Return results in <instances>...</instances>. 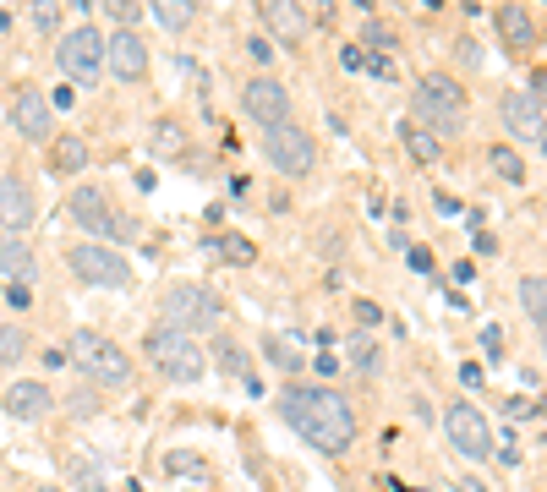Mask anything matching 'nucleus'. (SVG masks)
Here are the masks:
<instances>
[{
	"mask_svg": "<svg viewBox=\"0 0 547 492\" xmlns=\"http://www.w3.org/2000/svg\"><path fill=\"white\" fill-rule=\"evenodd\" d=\"M367 44H378V50H383V61H389V50H394L400 39H394V28H389V22H372V17H367Z\"/></svg>",
	"mask_w": 547,
	"mask_h": 492,
	"instance_id": "30",
	"label": "nucleus"
},
{
	"mask_svg": "<svg viewBox=\"0 0 547 492\" xmlns=\"http://www.w3.org/2000/svg\"><path fill=\"white\" fill-rule=\"evenodd\" d=\"M241 110H247L252 121H263L269 132H274V126H285V121H290V93H285V82L252 77L247 88H241Z\"/></svg>",
	"mask_w": 547,
	"mask_h": 492,
	"instance_id": "10",
	"label": "nucleus"
},
{
	"mask_svg": "<svg viewBox=\"0 0 547 492\" xmlns=\"http://www.w3.org/2000/svg\"><path fill=\"white\" fill-rule=\"evenodd\" d=\"M66 361H72L88 383H99V389L132 383V361H126L121 345H115L110 334H99V328H77V334L66 339Z\"/></svg>",
	"mask_w": 547,
	"mask_h": 492,
	"instance_id": "2",
	"label": "nucleus"
},
{
	"mask_svg": "<svg viewBox=\"0 0 547 492\" xmlns=\"http://www.w3.org/2000/svg\"><path fill=\"white\" fill-rule=\"evenodd\" d=\"M279 416L285 427H296L312 449L323 454H345L356 443V410L340 400L334 389H307V383H290L279 394Z\"/></svg>",
	"mask_w": 547,
	"mask_h": 492,
	"instance_id": "1",
	"label": "nucleus"
},
{
	"mask_svg": "<svg viewBox=\"0 0 547 492\" xmlns=\"http://www.w3.org/2000/svg\"><path fill=\"white\" fill-rule=\"evenodd\" d=\"M247 55H252V61H258V66H269L279 50H274V44H269V39H263V33H258V39H247Z\"/></svg>",
	"mask_w": 547,
	"mask_h": 492,
	"instance_id": "36",
	"label": "nucleus"
},
{
	"mask_svg": "<svg viewBox=\"0 0 547 492\" xmlns=\"http://www.w3.org/2000/svg\"><path fill=\"white\" fill-rule=\"evenodd\" d=\"M416 121H427L438 137H455L465 126V93L455 77L444 72H427L422 82H416Z\"/></svg>",
	"mask_w": 547,
	"mask_h": 492,
	"instance_id": "3",
	"label": "nucleus"
},
{
	"mask_svg": "<svg viewBox=\"0 0 547 492\" xmlns=\"http://www.w3.org/2000/svg\"><path fill=\"white\" fill-rule=\"evenodd\" d=\"M143 350L154 356V367L165 372L170 383H197L203 367H208L203 350H197V339H186V334H176V328H165V323L143 334Z\"/></svg>",
	"mask_w": 547,
	"mask_h": 492,
	"instance_id": "5",
	"label": "nucleus"
},
{
	"mask_svg": "<svg viewBox=\"0 0 547 492\" xmlns=\"http://www.w3.org/2000/svg\"><path fill=\"white\" fill-rule=\"evenodd\" d=\"M66 410H72V416H99V394H93V389L66 394Z\"/></svg>",
	"mask_w": 547,
	"mask_h": 492,
	"instance_id": "31",
	"label": "nucleus"
},
{
	"mask_svg": "<svg viewBox=\"0 0 547 492\" xmlns=\"http://www.w3.org/2000/svg\"><path fill=\"white\" fill-rule=\"evenodd\" d=\"M269 356L279 361V367H285V372H296L301 367V356H296V350H290V345H279V339H269Z\"/></svg>",
	"mask_w": 547,
	"mask_h": 492,
	"instance_id": "37",
	"label": "nucleus"
},
{
	"mask_svg": "<svg viewBox=\"0 0 547 492\" xmlns=\"http://www.w3.org/2000/svg\"><path fill=\"white\" fill-rule=\"evenodd\" d=\"M0 274H11L17 285H28V279H33V246L17 241V236L0 241Z\"/></svg>",
	"mask_w": 547,
	"mask_h": 492,
	"instance_id": "20",
	"label": "nucleus"
},
{
	"mask_svg": "<svg viewBox=\"0 0 547 492\" xmlns=\"http://www.w3.org/2000/svg\"><path fill=\"white\" fill-rule=\"evenodd\" d=\"M482 350H487L493 361H504V356H498V350H504V328H498V323H487V328H482Z\"/></svg>",
	"mask_w": 547,
	"mask_h": 492,
	"instance_id": "35",
	"label": "nucleus"
},
{
	"mask_svg": "<svg viewBox=\"0 0 547 492\" xmlns=\"http://www.w3.org/2000/svg\"><path fill=\"white\" fill-rule=\"evenodd\" d=\"M498 39L509 44V50H531L537 44V22H531L526 6H498Z\"/></svg>",
	"mask_w": 547,
	"mask_h": 492,
	"instance_id": "19",
	"label": "nucleus"
},
{
	"mask_svg": "<svg viewBox=\"0 0 547 492\" xmlns=\"http://www.w3.org/2000/svg\"><path fill=\"white\" fill-rule=\"evenodd\" d=\"M55 170H61V175H77V170H83V164H88V143H83V137H55Z\"/></svg>",
	"mask_w": 547,
	"mask_h": 492,
	"instance_id": "22",
	"label": "nucleus"
},
{
	"mask_svg": "<svg viewBox=\"0 0 547 492\" xmlns=\"http://www.w3.org/2000/svg\"><path fill=\"white\" fill-rule=\"evenodd\" d=\"M498 110H504L509 137H520V143H542V137H547V110H542L537 93H504Z\"/></svg>",
	"mask_w": 547,
	"mask_h": 492,
	"instance_id": "12",
	"label": "nucleus"
},
{
	"mask_svg": "<svg viewBox=\"0 0 547 492\" xmlns=\"http://www.w3.org/2000/svg\"><path fill=\"white\" fill-rule=\"evenodd\" d=\"M520 307L531 312V323L542 334V350H547V279H520Z\"/></svg>",
	"mask_w": 547,
	"mask_h": 492,
	"instance_id": "21",
	"label": "nucleus"
},
{
	"mask_svg": "<svg viewBox=\"0 0 547 492\" xmlns=\"http://www.w3.org/2000/svg\"><path fill=\"white\" fill-rule=\"evenodd\" d=\"M493 170L504 175L509 186H520V181H526V164H520V154H515V148H504V143L493 148Z\"/></svg>",
	"mask_w": 547,
	"mask_h": 492,
	"instance_id": "26",
	"label": "nucleus"
},
{
	"mask_svg": "<svg viewBox=\"0 0 547 492\" xmlns=\"http://www.w3.org/2000/svg\"><path fill=\"white\" fill-rule=\"evenodd\" d=\"M444 432H449V443L465 454V460H493V427H487V416L476 405H465L455 400L444 410Z\"/></svg>",
	"mask_w": 547,
	"mask_h": 492,
	"instance_id": "9",
	"label": "nucleus"
},
{
	"mask_svg": "<svg viewBox=\"0 0 547 492\" xmlns=\"http://www.w3.org/2000/svg\"><path fill=\"white\" fill-rule=\"evenodd\" d=\"M22 350H28V328H22V323H0V367L22 361Z\"/></svg>",
	"mask_w": 547,
	"mask_h": 492,
	"instance_id": "23",
	"label": "nucleus"
},
{
	"mask_svg": "<svg viewBox=\"0 0 547 492\" xmlns=\"http://www.w3.org/2000/svg\"><path fill=\"white\" fill-rule=\"evenodd\" d=\"M340 66H345V72H367V55H362V50H345Z\"/></svg>",
	"mask_w": 547,
	"mask_h": 492,
	"instance_id": "39",
	"label": "nucleus"
},
{
	"mask_svg": "<svg viewBox=\"0 0 547 492\" xmlns=\"http://www.w3.org/2000/svg\"><path fill=\"white\" fill-rule=\"evenodd\" d=\"M28 225H33V192H28V181L11 170V175H0V230L17 236V230H28Z\"/></svg>",
	"mask_w": 547,
	"mask_h": 492,
	"instance_id": "15",
	"label": "nucleus"
},
{
	"mask_svg": "<svg viewBox=\"0 0 547 492\" xmlns=\"http://www.w3.org/2000/svg\"><path fill=\"white\" fill-rule=\"evenodd\" d=\"M159 154H181V126L176 121H159Z\"/></svg>",
	"mask_w": 547,
	"mask_h": 492,
	"instance_id": "32",
	"label": "nucleus"
},
{
	"mask_svg": "<svg viewBox=\"0 0 547 492\" xmlns=\"http://www.w3.org/2000/svg\"><path fill=\"white\" fill-rule=\"evenodd\" d=\"M219 318H225V307H219L214 290H203V285H170L165 290V328H176V334L197 339L208 328H219Z\"/></svg>",
	"mask_w": 547,
	"mask_h": 492,
	"instance_id": "4",
	"label": "nucleus"
},
{
	"mask_svg": "<svg viewBox=\"0 0 547 492\" xmlns=\"http://www.w3.org/2000/svg\"><path fill=\"white\" fill-rule=\"evenodd\" d=\"M214 356H219V367H225V372H236V378H252V372H247V356H241V345H236V339H219V350H214Z\"/></svg>",
	"mask_w": 547,
	"mask_h": 492,
	"instance_id": "27",
	"label": "nucleus"
},
{
	"mask_svg": "<svg viewBox=\"0 0 547 492\" xmlns=\"http://www.w3.org/2000/svg\"><path fill=\"white\" fill-rule=\"evenodd\" d=\"M6 301H11L17 312H28V301H33V296H28V285H11V290H6Z\"/></svg>",
	"mask_w": 547,
	"mask_h": 492,
	"instance_id": "40",
	"label": "nucleus"
},
{
	"mask_svg": "<svg viewBox=\"0 0 547 492\" xmlns=\"http://www.w3.org/2000/svg\"><path fill=\"white\" fill-rule=\"evenodd\" d=\"M61 471H66V482H72L77 492H110L104 465L93 460V454H83V449H61Z\"/></svg>",
	"mask_w": 547,
	"mask_h": 492,
	"instance_id": "18",
	"label": "nucleus"
},
{
	"mask_svg": "<svg viewBox=\"0 0 547 492\" xmlns=\"http://www.w3.org/2000/svg\"><path fill=\"white\" fill-rule=\"evenodd\" d=\"M154 17L165 22V28H186V22H192V6H186V0H159Z\"/></svg>",
	"mask_w": 547,
	"mask_h": 492,
	"instance_id": "28",
	"label": "nucleus"
},
{
	"mask_svg": "<svg viewBox=\"0 0 547 492\" xmlns=\"http://www.w3.org/2000/svg\"><path fill=\"white\" fill-rule=\"evenodd\" d=\"M351 361H356L362 372H378V345H372L367 334H356V339H351Z\"/></svg>",
	"mask_w": 547,
	"mask_h": 492,
	"instance_id": "29",
	"label": "nucleus"
},
{
	"mask_svg": "<svg viewBox=\"0 0 547 492\" xmlns=\"http://www.w3.org/2000/svg\"><path fill=\"white\" fill-rule=\"evenodd\" d=\"M11 126H17L28 143H50L55 110H50V99H44V88H17V99H11Z\"/></svg>",
	"mask_w": 547,
	"mask_h": 492,
	"instance_id": "11",
	"label": "nucleus"
},
{
	"mask_svg": "<svg viewBox=\"0 0 547 492\" xmlns=\"http://www.w3.org/2000/svg\"><path fill=\"white\" fill-rule=\"evenodd\" d=\"M400 137H405V154H411L416 164H433L438 159V137L416 132V126H400Z\"/></svg>",
	"mask_w": 547,
	"mask_h": 492,
	"instance_id": "24",
	"label": "nucleus"
},
{
	"mask_svg": "<svg viewBox=\"0 0 547 492\" xmlns=\"http://www.w3.org/2000/svg\"><path fill=\"white\" fill-rule=\"evenodd\" d=\"M263 154H269V164L279 175H290V181H296V175H312V164H318V143H312L307 132H301V126H274L269 137H263Z\"/></svg>",
	"mask_w": 547,
	"mask_h": 492,
	"instance_id": "8",
	"label": "nucleus"
},
{
	"mask_svg": "<svg viewBox=\"0 0 547 492\" xmlns=\"http://www.w3.org/2000/svg\"><path fill=\"white\" fill-rule=\"evenodd\" d=\"M0 405H6V416H17V421H44L55 410V394L44 389V383L22 378V383H11V389L0 394Z\"/></svg>",
	"mask_w": 547,
	"mask_h": 492,
	"instance_id": "16",
	"label": "nucleus"
},
{
	"mask_svg": "<svg viewBox=\"0 0 547 492\" xmlns=\"http://www.w3.org/2000/svg\"><path fill=\"white\" fill-rule=\"evenodd\" d=\"M66 268H72L83 285H104V290H121L126 279H132V268H126V257L121 252H110V246H99V241H77V246H66Z\"/></svg>",
	"mask_w": 547,
	"mask_h": 492,
	"instance_id": "7",
	"label": "nucleus"
},
{
	"mask_svg": "<svg viewBox=\"0 0 547 492\" xmlns=\"http://www.w3.org/2000/svg\"><path fill=\"white\" fill-rule=\"evenodd\" d=\"M411 268L416 274H433V252H427V246H411Z\"/></svg>",
	"mask_w": 547,
	"mask_h": 492,
	"instance_id": "38",
	"label": "nucleus"
},
{
	"mask_svg": "<svg viewBox=\"0 0 547 492\" xmlns=\"http://www.w3.org/2000/svg\"><path fill=\"white\" fill-rule=\"evenodd\" d=\"M33 492H66V487H33Z\"/></svg>",
	"mask_w": 547,
	"mask_h": 492,
	"instance_id": "43",
	"label": "nucleus"
},
{
	"mask_svg": "<svg viewBox=\"0 0 547 492\" xmlns=\"http://www.w3.org/2000/svg\"><path fill=\"white\" fill-rule=\"evenodd\" d=\"M258 17H263V28H269V33H263V39H279V44H301V39H307V11H301V6H285V0H263V6H258Z\"/></svg>",
	"mask_w": 547,
	"mask_h": 492,
	"instance_id": "17",
	"label": "nucleus"
},
{
	"mask_svg": "<svg viewBox=\"0 0 547 492\" xmlns=\"http://www.w3.org/2000/svg\"><path fill=\"white\" fill-rule=\"evenodd\" d=\"M104 66H110L121 82H137L148 72V44L137 39V33H126V28L110 33V39H104Z\"/></svg>",
	"mask_w": 547,
	"mask_h": 492,
	"instance_id": "14",
	"label": "nucleus"
},
{
	"mask_svg": "<svg viewBox=\"0 0 547 492\" xmlns=\"http://www.w3.org/2000/svg\"><path fill=\"white\" fill-rule=\"evenodd\" d=\"M367 72H372V77H394V61H383V55H367Z\"/></svg>",
	"mask_w": 547,
	"mask_h": 492,
	"instance_id": "41",
	"label": "nucleus"
},
{
	"mask_svg": "<svg viewBox=\"0 0 547 492\" xmlns=\"http://www.w3.org/2000/svg\"><path fill=\"white\" fill-rule=\"evenodd\" d=\"M0 296H6V290H0Z\"/></svg>",
	"mask_w": 547,
	"mask_h": 492,
	"instance_id": "44",
	"label": "nucleus"
},
{
	"mask_svg": "<svg viewBox=\"0 0 547 492\" xmlns=\"http://www.w3.org/2000/svg\"><path fill=\"white\" fill-rule=\"evenodd\" d=\"M455 492H493V487H487V482H476V476H460Z\"/></svg>",
	"mask_w": 547,
	"mask_h": 492,
	"instance_id": "42",
	"label": "nucleus"
},
{
	"mask_svg": "<svg viewBox=\"0 0 547 492\" xmlns=\"http://www.w3.org/2000/svg\"><path fill=\"white\" fill-rule=\"evenodd\" d=\"M55 66L72 82H93L104 72V33L93 28V22H77V28L61 33V44H55Z\"/></svg>",
	"mask_w": 547,
	"mask_h": 492,
	"instance_id": "6",
	"label": "nucleus"
},
{
	"mask_svg": "<svg viewBox=\"0 0 547 492\" xmlns=\"http://www.w3.org/2000/svg\"><path fill=\"white\" fill-rule=\"evenodd\" d=\"M208 252H219L225 263H252V257H258V246L241 241V236H219V241H208Z\"/></svg>",
	"mask_w": 547,
	"mask_h": 492,
	"instance_id": "25",
	"label": "nucleus"
},
{
	"mask_svg": "<svg viewBox=\"0 0 547 492\" xmlns=\"http://www.w3.org/2000/svg\"><path fill=\"white\" fill-rule=\"evenodd\" d=\"M66 214H72L77 225L88 230V236H110V230H115V219H110V197H104L93 181L72 186V197H66Z\"/></svg>",
	"mask_w": 547,
	"mask_h": 492,
	"instance_id": "13",
	"label": "nucleus"
},
{
	"mask_svg": "<svg viewBox=\"0 0 547 492\" xmlns=\"http://www.w3.org/2000/svg\"><path fill=\"white\" fill-rule=\"evenodd\" d=\"M110 17H115V22H121V28H126V33H132V22H137V17H143V6H137V0H115V6H110Z\"/></svg>",
	"mask_w": 547,
	"mask_h": 492,
	"instance_id": "33",
	"label": "nucleus"
},
{
	"mask_svg": "<svg viewBox=\"0 0 547 492\" xmlns=\"http://www.w3.org/2000/svg\"><path fill=\"white\" fill-rule=\"evenodd\" d=\"M165 465H170V471H176V476H192V471L203 476V460H192V454H186V449H176V454H170Z\"/></svg>",
	"mask_w": 547,
	"mask_h": 492,
	"instance_id": "34",
	"label": "nucleus"
}]
</instances>
